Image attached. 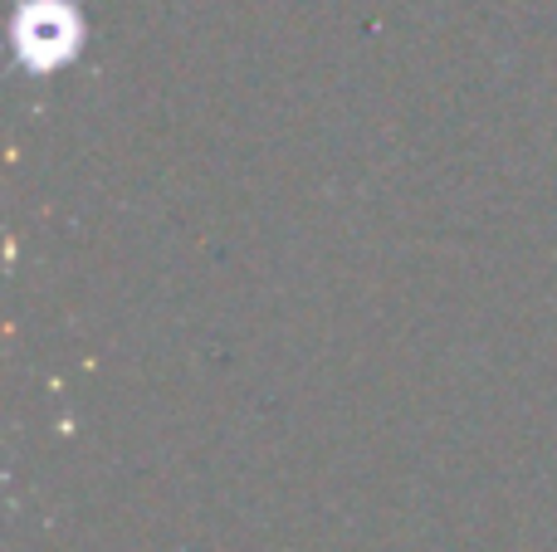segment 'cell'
<instances>
[{
	"label": "cell",
	"instance_id": "obj_1",
	"mask_svg": "<svg viewBox=\"0 0 557 552\" xmlns=\"http://www.w3.org/2000/svg\"><path fill=\"white\" fill-rule=\"evenodd\" d=\"M78 45V25L59 0H35V5L20 15V54L35 68H49L59 59H69Z\"/></svg>",
	"mask_w": 557,
	"mask_h": 552
}]
</instances>
